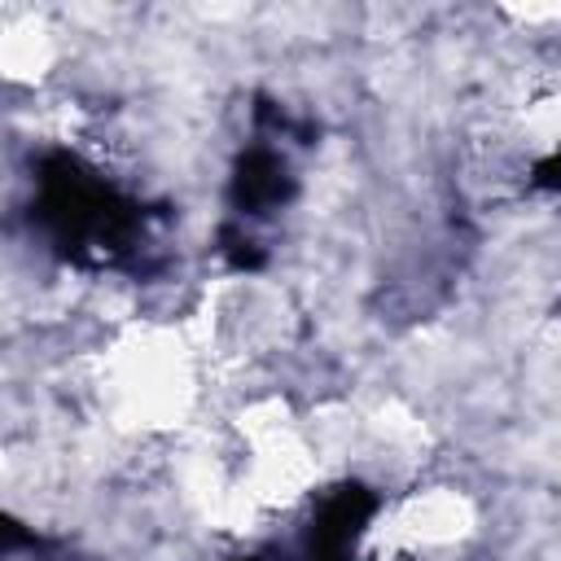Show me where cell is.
<instances>
[{
	"mask_svg": "<svg viewBox=\"0 0 561 561\" xmlns=\"http://www.w3.org/2000/svg\"><path fill=\"white\" fill-rule=\"evenodd\" d=\"M39 215L57 232V241L75 254L114 259L127 250V241L140 228V215L118 188H110L101 175L83 171L75 158H57L44 175V206Z\"/></svg>",
	"mask_w": 561,
	"mask_h": 561,
	"instance_id": "1",
	"label": "cell"
}]
</instances>
